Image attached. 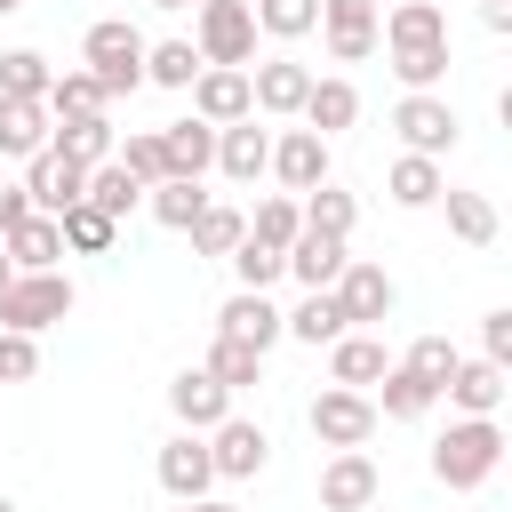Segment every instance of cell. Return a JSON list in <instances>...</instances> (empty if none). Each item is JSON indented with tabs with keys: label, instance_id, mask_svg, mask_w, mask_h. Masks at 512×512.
I'll list each match as a JSON object with an SVG mask.
<instances>
[{
	"label": "cell",
	"instance_id": "cell-49",
	"mask_svg": "<svg viewBox=\"0 0 512 512\" xmlns=\"http://www.w3.org/2000/svg\"><path fill=\"white\" fill-rule=\"evenodd\" d=\"M24 216H32V184H0V240H8Z\"/></svg>",
	"mask_w": 512,
	"mask_h": 512
},
{
	"label": "cell",
	"instance_id": "cell-56",
	"mask_svg": "<svg viewBox=\"0 0 512 512\" xmlns=\"http://www.w3.org/2000/svg\"><path fill=\"white\" fill-rule=\"evenodd\" d=\"M0 512H16V504H8V496H0Z\"/></svg>",
	"mask_w": 512,
	"mask_h": 512
},
{
	"label": "cell",
	"instance_id": "cell-25",
	"mask_svg": "<svg viewBox=\"0 0 512 512\" xmlns=\"http://www.w3.org/2000/svg\"><path fill=\"white\" fill-rule=\"evenodd\" d=\"M328 376H336V384H352V392H368V384H384V376H392V352H384L376 336H360V328H352V336H336V344H328Z\"/></svg>",
	"mask_w": 512,
	"mask_h": 512
},
{
	"label": "cell",
	"instance_id": "cell-48",
	"mask_svg": "<svg viewBox=\"0 0 512 512\" xmlns=\"http://www.w3.org/2000/svg\"><path fill=\"white\" fill-rule=\"evenodd\" d=\"M384 48V32H328V56L336 64H360V56H376Z\"/></svg>",
	"mask_w": 512,
	"mask_h": 512
},
{
	"label": "cell",
	"instance_id": "cell-34",
	"mask_svg": "<svg viewBox=\"0 0 512 512\" xmlns=\"http://www.w3.org/2000/svg\"><path fill=\"white\" fill-rule=\"evenodd\" d=\"M440 208H448V232H456L464 248H488V240H496V208H488L480 192H456V184H448Z\"/></svg>",
	"mask_w": 512,
	"mask_h": 512
},
{
	"label": "cell",
	"instance_id": "cell-6",
	"mask_svg": "<svg viewBox=\"0 0 512 512\" xmlns=\"http://www.w3.org/2000/svg\"><path fill=\"white\" fill-rule=\"evenodd\" d=\"M392 136H400L408 152H432V160H440V152L456 144V104H448L440 88H408V96L392 104Z\"/></svg>",
	"mask_w": 512,
	"mask_h": 512
},
{
	"label": "cell",
	"instance_id": "cell-3",
	"mask_svg": "<svg viewBox=\"0 0 512 512\" xmlns=\"http://www.w3.org/2000/svg\"><path fill=\"white\" fill-rule=\"evenodd\" d=\"M144 56H152V40H144L128 16H104V24H88V40H80V64H88L112 96H136V88H144Z\"/></svg>",
	"mask_w": 512,
	"mask_h": 512
},
{
	"label": "cell",
	"instance_id": "cell-23",
	"mask_svg": "<svg viewBox=\"0 0 512 512\" xmlns=\"http://www.w3.org/2000/svg\"><path fill=\"white\" fill-rule=\"evenodd\" d=\"M384 192H392V208H440L448 176H440V160H432V152H400V160L384 168Z\"/></svg>",
	"mask_w": 512,
	"mask_h": 512
},
{
	"label": "cell",
	"instance_id": "cell-39",
	"mask_svg": "<svg viewBox=\"0 0 512 512\" xmlns=\"http://www.w3.org/2000/svg\"><path fill=\"white\" fill-rule=\"evenodd\" d=\"M240 240H248V216H240V208H224V200H208V208H200V224H192V248H200V256H232Z\"/></svg>",
	"mask_w": 512,
	"mask_h": 512
},
{
	"label": "cell",
	"instance_id": "cell-11",
	"mask_svg": "<svg viewBox=\"0 0 512 512\" xmlns=\"http://www.w3.org/2000/svg\"><path fill=\"white\" fill-rule=\"evenodd\" d=\"M376 464H368V448H336L328 464H320V512H368L376 504Z\"/></svg>",
	"mask_w": 512,
	"mask_h": 512
},
{
	"label": "cell",
	"instance_id": "cell-5",
	"mask_svg": "<svg viewBox=\"0 0 512 512\" xmlns=\"http://www.w3.org/2000/svg\"><path fill=\"white\" fill-rule=\"evenodd\" d=\"M64 312H72V280H64V272H16V280L0 288V328L40 336V328H56Z\"/></svg>",
	"mask_w": 512,
	"mask_h": 512
},
{
	"label": "cell",
	"instance_id": "cell-14",
	"mask_svg": "<svg viewBox=\"0 0 512 512\" xmlns=\"http://www.w3.org/2000/svg\"><path fill=\"white\" fill-rule=\"evenodd\" d=\"M272 176H280L288 192H320V184H328V136H320V128L272 136Z\"/></svg>",
	"mask_w": 512,
	"mask_h": 512
},
{
	"label": "cell",
	"instance_id": "cell-12",
	"mask_svg": "<svg viewBox=\"0 0 512 512\" xmlns=\"http://www.w3.org/2000/svg\"><path fill=\"white\" fill-rule=\"evenodd\" d=\"M24 184H32V208H48V216H64V208H80L88 200V168L72 160V152H40V160H24Z\"/></svg>",
	"mask_w": 512,
	"mask_h": 512
},
{
	"label": "cell",
	"instance_id": "cell-9",
	"mask_svg": "<svg viewBox=\"0 0 512 512\" xmlns=\"http://www.w3.org/2000/svg\"><path fill=\"white\" fill-rule=\"evenodd\" d=\"M192 112L216 120V128L248 120V112H256V72H248V64H208V72L192 80Z\"/></svg>",
	"mask_w": 512,
	"mask_h": 512
},
{
	"label": "cell",
	"instance_id": "cell-7",
	"mask_svg": "<svg viewBox=\"0 0 512 512\" xmlns=\"http://www.w3.org/2000/svg\"><path fill=\"white\" fill-rule=\"evenodd\" d=\"M168 408H176L184 432H216V424L232 416V384H224L208 360H200V368H176V376H168Z\"/></svg>",
	"mask_w": 512,
	"mask_h": 512
},
{
	"label": "cell",
	"instance_id": "cell-8",
	"mask_svg": "<svg viewBox=\"0 0 512 512\" xmlns=\"http://www.w3.org/2000/svg\"><path fill=\"white\" fill-rule=\"evenodd\" d=\"M368 432H376V400H368V392L328 384V392L312 400V440H320V448H368Z\"/></svg>",
	"mask_w": 512,
	"mask_h": 512
},
{
	"label": "cell",
	"instance_id": "cell-18",
	"mask_svg": "<svg viewBox=\"0 0 512 512\" xmlns=\"http://www.w3.org/2000/svg\"><path fill=\"white\" fill-rule=\"evenodd\" d=\"M504 392H512V368H496L488 352L480 360H456V376H448V408H464V416H496Z\"/></svg>",
	"mask_w": 512,
	"mask_h": 512
},
{
	"label": "cell",
	"instance_id": "cell-36",
	"mask_svg": "<svg viewBox=\"0 0 512 512\" xmlns=\"http://www.w3.org/2000/svg\"><path fill=\"white\" fill-rule=\"evenodd\" d=\"M112 240H120V216H104L96 200L64 208V248H80V256H112Z\"/></svg>",
	"mask_w": 512,
	"mask_h": 512
},
{
	"label": "cell",
	"instance_id": "cell-4",
	"mask_svg": "<svg viewBox=\"0 0 512 512\" xmlns=\"http://www.w3.org/2000/svg\"><path fill=\"white\" fill-rule=\"evenodd\" d=\"M256 0H200L192 8V40H200V56L208 64H248L256 56Z\"/></svg>",
	"mask_w": 512,
	"mask_h": 512
},
{
	"label": "cell",
	"instance_id": "cell-29",
	"mask_svg": "<svg viewBox=\"0 0 512 512\" xmlns=\"http://www.w3.org/2000/svg\"><path fill=\"white\" fill-rule=\"evenodd\" d=\"M200 72H208L200 40H152V56H144V80H152V88H184V96H192Z\"/></svg>",
	"mask_w": 512,
	"mask_h": 512
},
{
	"label": "cell",
	"instance_id": "cell-22",
	"mask_svg": "<svg viewBox=\"0 0 512 512\" xmlns=\"http://www.w3.org/2000/svg\"><path fill=\"white\" fill-rule=\"evenodd\" d=\"M216 136H224V128L200 120V112H192V120H168V128H160V144H168V176H208V168H216Z\"/></svg>",
	"mask_w": 512,
	"mask_h": 512
},
{
	"label": "cell",
	"instance_id": "cell-47",
	"mask_svg": "<svg viewBox=\"0 0 512 512\" xmlns=\"http://www.w3.org/2000/svg\"><path fill=\"white\" fill-rule=\"evenodd\" d=\"M480 352H488L496 368H512V304H496V312L480 320Z\"/></svg>",
	"mask_w": 512,
	"mask_h": 512
},
{
	"label": "cell",
	"instance_id": "cell-27",
	"mask_svg": "<svg viewBox=\"0 0 512 512\" xmlns=\"http://www.w3.org/2000/svg\"><path fill=\"white\" fill-rule=\"evenodd\" d=\"M344 264H352V256H344V240H336V232H312V224H304V240L288 248V272H296L304 288H336V280H344Z\"/></svg>",
	"mask_w": 512,
	"mask_h": 512
},
{
	"label": "cell",
	"instance_id": "cell-33",
	"mask_svg": "<svg viewBox=\"0 0 512 512\" xmlns=\"http://www.w3.org/2000/svg\"><path fill=\"white\" fill-rule=\"evenodd\" d=\"M104 104H112V88H104L88 64H80V72H56V88H48V112H56V120H88V112H104Z\"/></svg>",
	"mask_w": 512,
	"mask_h": 512
},
{
	"label": "cell",
	"instance_id": "cell-32",
	"mask_svg": "<svg viewBox=\"0 0 512 512\" xmlns=\"http://www.w3.org/2000/svg\"><path fill=\"white\" fill-rule=\"evenodd\" d=\"M152 224H168V232H192L200 224V208H208V192H200V176H168V184H152Z\"/></svg>",
	"mask_w": 512,
	"mask_h": 512
},
{
	"label": "cell",
	"instance_id": "cell-16",
	"mask_svg": "<svg viewBox=\"0 0 512 512\" xmlns=\"http://www.w3.org/2000/svg\"><path fill=\"white\" fill-rule=\"evenodd\" d=\"M304 104H312V72H304L296 56H264V64H256V112L304 120Z\"/></svg>",
	"mask_w": 512,
	"mask_h": 512
},
{
	"label": "cell",
	"instance_id": "cell-44",
	"mask_svg": "<svg viewBox=\"0 0 512 512\" xmlns=\"http://www.w3.org/2000/svg\"><path fill=\"white\" fill-rule=\"evenodd\" d=\"M120 160H128L144 184H168V144H160V128H136V136L120 144Z\"/></svg>",
	"mask_w": 512,
	"mask_h": 512
},
{
	"label": "cell",
	"instance_id": "cell-20",
	"mask_svg": "<svg viewBox=\"0 0 512 512\" xmlns=\"http://www.w3.org/2000/svg\"><path fill=\"white\" fill-rule=\"evenodd\" d=\"M336 296H344L352 328H368V320H384V312H392V296H400V288H392V272H384V264L352 256V264H344V280H336Z\"/></svg>",
	"mask_w": 512,
	"mask_h": 512
},
{
	"label": "cell",
	"instance_id": "cell-41",
	"mask_svg": "<svg viewBox=\"0 0 512 512\" xmlns=\"http://www.w3.org/2000/svg\"><path fill=\"white\" fill-rule=\"evenodd\" d=\"M208 368H216L232 392L264 384V352H256V344H240V336H216V344H208Z\"/></svg>",
	"mask_w": 512,
	"mask_h": 512
},
{
	"label": "cell",
	"instance_id": "cell-19",
	"mask_svg": "<svg viewBox=\"0 0 512 512\" xmlns=\"http://www.w3.org/2000/svg\"><path fill=\"white\" fill-rule=\"evenodd\" d=\"M216 168H224L232 184H256V176L272 168V128H256V112L232 120V128L216 136Z\"/></svg>",
	"mask_w": 512,
	"mask_h": 512
},
{
	"label": "cell",
	"instance_id": "cell-37",
	"mask_svg": "<svg viewBox=\"0 0 512 512\" xmlns=\"http://www.w3.org/2000/svg\"><path fill=\"white\" fill-rule=\"evenodd\" d=\"M48 88H56V72H48L40 48H8V56H0V96H32V104H48Z\"/></svg>",
	"mask_w": 512,
	"mask_h": 512
},
{
	"label": "cell",
	"instance_id": "cell-17",
	"mask_svg": "<svg viewBox=\"0 0 512 512\" xmlns=\"http://www.w3.org/2000/svg\"><path fill=\"white\" fill-rule=\"evenodd\" d=\"M48 120H56L48 104H32V96H0V160H40V152L56 144Z\"/></svg>",
	"mask_w": 512,
	"mask_h": 512
},
{
	"label": "cell",
	"instance_id": "cell-43",
	"mask_svg": "<svg viewBox=\"0 0 512 512\" xmlns=\"http://www.w3.org/2000/svg\"><path fill=\"white\" fill-rule=\"evenodd\" d=\"M400 360H408V368H416V376H432V384H440V392H448V376H456V360H464V352H456V344H448V336H416V344H408V352H400Z\"/></svg>",
	"mask_w": 512,
	"mask_h": 512
},
{
	"label": "cell",
	"instance_id": "cell-26",
	"mask_svg": "<svg viewBox=\"0 0 512 512\" xmlns=\"http://www.w3.org/2000/svg\"><path fill=\"white\" fill-rule=\"evenodd\" d=\"M8 256H16V272H56V256H64V216L32 208V216L8 232Z\"/></svg>",
	"mask_w": 512,
	"mask_h": 512
},
{
	"label": "cell",
	"instance_id": "cell-21",
	"mask_svg": "<svg viewBox=\"0 0 512 512\" xmlns=\"http://www.w3.org/2000/svg\"><path fill=\"white\" fill-rule=\"evenodd\" d=\"M448 392L432 384V376H416L408 360H392V376L376 384V416H392V424H416V416H432Z\"/></svg>",
	"mask_w": 512,
	"mask_h": 512
},
{
	"label": "cell",
	"instance_id": "cell-24",
	"mask_svg": "<svg viewBox=\"0 0 512 512\" xmlns=\"http://www.w3.org/2000/svg\"><path fill=\"white\" fill-rule=\"evenodd\" d=\"M288 336H296V344H312V352H320V344H336V336H352L344 296H336V288H304V304L288 312Z\"/></svg>",
	"mask_w": 512,
	"mask_h": 512
},
{
	"label": "cell",
	"instance_id": "cell-55",
	"mask_svg": "<svg viewBox=\"0 0 512 512\" xmlns=\"http://www.w3.org/2000/svg\"><path fill=\"white\" fill-rule=\"evenodd\" d=\"M16 8H24V0H0V16H16Z\"/></svg>",
	"mask_w": 512,
	"mask_h": 512
},
{
	"label": "cell",
	"instance_id": "cell-46",
	"mask_svg": "<svg viewBox=\"0 0 512 512\" xmlns=\"http://www.w3.org/2000/svg\"><path fill=\"white\" fill-rule=\"evenodd\" d=\"M320 24L328 32H384L376 24V0H320Z\"/></svg>",
	"mask_w": 512,
	"mask_h": 512
},
{
	"label": "cell",
	"instance_id": "cell-31",
	"mask_svg": "<svg viewBox=\"0 0 512 512\" xmlns=\"http://www.w3.org/2000/svg\"><path fill=\"white\" fill-rule=\"evenodd\" d=\"M88 200H96L104 216H128L136 200H152V184H144L128 160H104V168H88Z\"/></svg>",
	"mask_w": 512,
	"mask_h": 512
},
{
	"label": "cell",
	"instance_id": "cell-2",
	"mask_svg": "<svg viewBox=\"0 0 512 512\" xmlns=\"http://www.w3.org/2000/svg\"><path fill=\"white\" fill-rule=\"evenodd\" d=\"M504 464V432H496V416H456L440 440H432V480L440 488H480L488 472Z\"/></svg>",
	"mask_w": 512,
	"mask_h": 512
},
{
	"label": "cell",
	"instance_id": "cell-38",
	"mask_svg": "<svg viewBox=\"0 0 512 512\" xmlns=\"http://www.w3.org/2000/svg\"><path fill=\"white\" fill-rule=\"evenodd\" d=\"M304 224H312V232H336V240H352V224H360V200H352L344 184H320V192H304Z\"/></svg>",
	"mask_w": 512,
	"mask_h": 512
},
{
	"label": "cell",
	"instance_id": "cell-30",
	"mask_svg": "<svg viewBox=\"0 0 512 512\" xmlns=\"http://www.w3.org/2000/svg\"><path fill=\"white\" fill-rule=\"evenodd\" d=\"M56 152H72L80 168H104V160H120V136L104 112H88V120H56Z\"/></svg>",
	"mask_w": 512,
	"mask_h": 512
},
{
	"label": "cell",
	"instance_id": "cell-1",
	"mask_svg": "<svg viewBox=\"0 0 512 512\" xmlns=\"http://www.w3.org/2000/svg\"><path fill=\"white\" fill-rule=\"evenodd\" d=\"M384 56H392V72L408 88H440L448 80V16H440V0H400L384 16Z\"/></svg>",
	"mask_w": 512,
	"mask_h": 512
},
{
	"label": "cell",
	"instance_id": "cell-54",
	"mask_svg": "<svg viewBox=\"0 0 512 512\" xmlns=\"http://www.w3.org/2000/svg\"><path fill=\"white\" fill-rule=\"evenodd\" d=\"M152 8H200V0H152Z\"/></svg>",
	"mask_w": 512,
	"mask_h": 512
},
{
	"label": "cell",
	"instance_id": "cell-50",
	"mask_svg": "<svg viewBox=\"0 0 512 512\" xmlns=\"http://www.w3.org/2000/svg\"><path fill=\"white\" fill-rule=\"evenodd\" d=\"M480 24L488 32H512V0H480Z\"/></svg>",
	"mask_w": 512,
	"mask_h": 512
},
{
	"label": "cell",
	"instance_id": "cell-28",
	"mask_svg": "<svg viewBox=\"0 0 512 512\" xmlns=\"http://www.w3.org/2000/svg\"><path fill=\"white\" fill-rule=\"evenodd\" d=\"M360 120V88L344 80V72H328V80H312V104H304V128H320V136H344Z\"/></svg>",
	"mask_w": 512,
	"mask_h": 512
},
{
	"label": "cell",
	"instance_id": "cell-53",
	"mask_svg": "<svg viewBox=\"0 0 512 512\" xmlns=\"http://www.w3.org/2000/svg\"><path fill=\"white\" fill-rule=\"evenodd\" d=\"M496 120H504V128H512V80H504V96H496Z\"/></svg>",
	"mask_w": 512,
	"mask_h": 512
},
{
	"label": "cell",
	"instance_id": "cell-15",
	"mask_svg": "<svg viewBox=\"0 0 512 512\" xmlns=\"http://www.w3.org/2000/svg\"><path fill=\"white\" fill-rule=\"evenodd\" d=\"M208 448H216V480H256V472L272 464V440H264V424H248V416H224V424L208 432Z\"/></svg>",
	"mask_w": 512,
	"mask_h": 512
},
{
	"label": "cell",
	"instance_id": "cell-42",
	"mask_svg": "<svg viewBox=\"0 0 512 512\" xmlns=\"http://www.w3.org/2000/svg\"><path fill=\"white\" fill-rule=\"evenodd\" d=\"M256 24L272 40H304V32H320V0H256Z\"/></svg>",
	"mask_w": 512,
	"mask_h": 512
},
{
	"label": "cell",
	"instance_id": "cell-35",
	"mask_svg": "<svg viewBox=\"0 0 512 512\" xmlns=\"http://www.w3.org/2000/svg\"><path fill=\"white\" fill-rule=\"evenodd\" d=\"M248 232H256L264 248H296V240H304V200H296V192H280V200H256Z\"/></svg>",
	"mask_w": 512,
	"mask_h": 512
},
{
	"label": "cell",
	"instance_id": "cell-51",
	"mask_svg": "<svg viewBox=\"0 0 512 512\" xmlns=\"http://www.w3.org/2000/svg\"><path fill=\"white\" fill-rule=\"evenodd\" d=\"M176 512H240V504H216V496H192V504H176Z\"/></svg>",
	"mask_w": 512,
	"mask_h": 512
},
{
	"label": "cell",
	"instance_id": "cell-10",
	"mask_svg": "<svg viewBox=\"0 0 512 512\" xmlns=\"http://www.w3.org/2000/svg\"><path fill=\"white\" fill-rule=\"evenodd\" d=\"M160 488H168L176 504H192V496L216 488V448H208V432H176V440L160 448Z\"/></svg>",
	"mask_w": 512,
	"mask_h": 512
},
{
	"label": "cell",
	"instance_id": "cell-40",
	"mask_svg": "<svg viewBox=\"0 0 512 512\" xmlns=\"http://www.w3.org/2000/svg\"><path fill=\"white\" fill-rule=\"evenodd\" d=\"M224 264H232V280H240V288H272V280L288 272V248H264V240L248 232V240H240Z\"/></svg>",
	"mask_w": 512,
	"mask_h": 512
},
{
	"label": "cell",
	"instance_id": "cell-52",
	"mask_svg": "<svg viewBox=\"0 0 512 512\" xmlns=\"http://www.w3.org/2000/svg\"><path fill=\"white\" fill-rule=\"evenodd\" d=\"M8 280H16V256H8V240H0V288H8Z\"/></svg>",
	"mask_w": 512,
	"mask_h": 512
},
{
	"label": "cell",
	"instance_id": "cell-45",
	"mask_svg": "<svg viewBox=\"0 0 512 512\" xmlns=\"http://www.w3.org/2000/svg\"><path fill=\"white\" fill-rule=\"evenodd\" d=\"M40 376V344L24 328H0V384H32Z\"/></svg>",
	"mask_w": 512,
	"mask_h": 512
},
{
	"label": "cell",
	"instance_id": "cell-13",
	"mask_svg": "<svg viewBox=\"0 0 512 512\" xmlns=\"http://www.w3.org/2000/svg\"><path fill=\"white\" fill-rule=\"evenodd\" d=\"M216 336H240V344L272 352V344L288 336V312H272V296H264V288H232V296H224V312H216Z\"/></svg>",
	"mask_w": 512,
	"mask_h": 512
}]
</instances>
